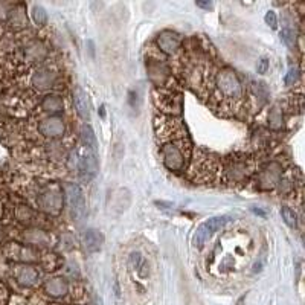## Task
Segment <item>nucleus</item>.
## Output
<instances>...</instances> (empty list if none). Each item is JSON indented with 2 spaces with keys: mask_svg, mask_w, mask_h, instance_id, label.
<instances>
[{
  "mask_svg": "<svg viewBox=\"0 0 305 305\" xmlns=\"http://www.w3.org/2000/svg\"><path fill=\"white\" fill-rule=\"evenodd\" d=\"M267 69H269V61H267V58H263L258 64V73H266Z\"/></svg>",
  "mask_w": 305,
  "mask_h": 305,
  "instance_id": "nucleus-20",
  "label": "nucleus"
},
{
  "mask_svg": "<svg viewBox=\"0 0 305 305\" xmlns=\"http://www.w3.org/2000/svg\"><path fill=\"white\" fill-rule=\"evenodd\" d=\"M43 108L46 112H60L63 108V102L57 96H47L43 102Z\"/></svg>",
  "mask_w": 305,
  "mask_h": 305,
  "instance_id": "nucleus-13",
  "label": "nucleus"
},
{
  "mask_svg": "<svg viewBox=\"0 0 305 305\" xmlns=\"http://www.w3.org/2000/svg\"><path fill=\"white\" fill-rule=\"evenodd\" d=\"M296 79H298V69H296V67H292V69L289 70V73L286 75L284 81H286L287 86H292V84H295Z\"/></svg>",
  "mask_w": 305,
  "mask_h": 305,
  "instance_id": "nucleus-18",
  "label": "nucleus"
},
{
  "mask_svg": "<svg viewBox=\"0 0 305 305\" xmlns=\"http://www.w3.org/2000/svg\"><path fill=\"white\" fill-rule=\"evenodd\" d=\"M104 244V235L96 229H89L84 235V246L87 252H98Z\"/></svg>",
  "mask_w": 305,
  "mask_h": 305,
  "instance_id": "nucleus-7",
  "label": "nucleus"
},
{
  "mask_svg": "<svg viewBox=\"0 0 305 305\" xmlns=\"http://www.w3.org/2000/svg\"><path fill=\"white\" fill-rule=\"evenodd\" d=\"M73 101L76 112L82 119H89L90 118V105H89V96L82 89H76L73 93Z\"/></svg>",
  "mask_w": 305,
  "mask_h": 305,
  "instance_id": "nucleus-6",
  "label": "nucleus"
},
{
  "mask_svg": "<svg viewBox=\"0 0 305 305\" xmlns=\"http://www.w3.org/2000/svg\"><path fill=\"white\" fill-rule=\"evenodd\" d=\"M281 40L289 46V47H293L295 46V32L292 29H283L281 31Z\"/></svg>",
  "mask_w": 305,
  "mask_h": 305,
  "instance_id": "nucleus-16",
  "label": "nucleus"
},
{
  "mask_svg": "<svg viewBox=\"0 0 305 305\" xmlns=\"http://www.w3.org/2000/svg\"><path fill=\"white\" fill-rule=\"evenodd\" d=\"M46 290L52 296H61V295L66 293L67 286H66V283L63 280H52V281H49L46 284Z\"/></svg>",
  "mask_w": 305,
  "mask_h": 305,
  "instance_id": "nucleus-12",
  "label": "nucleus"
},
{
  "mask_svg": "<svg viewBox=\"0 0 305 305\" xmlns=\"http://www.w3.org/2000/svg\"><path fill=\"white\" fill-rule=\"evenodd\" d=\"M264 20H266V23H267L269 26H272V27H273V29L276 27V24H278V17H276L275 11H267V14H266V17H264Z\"/></svg>",
  "mask_w": 305,
  "mask_h": 305,
  "instance_id": "nucleus-19",
  "label": "nucleus"
},
{
  "mask_svg": "<svg viewBox=\"0 0 305 305\" xmlns=\"http://www.w3.org/2000/svg\"><path fill=\"white\" fill-rule=\"evenodd\" d=\"M228 223V218L226 217H212L209 220H206L205 223H202L196 234H194L192 237V244L196 246V247H202L218 229H221L225 225Z\"/></svg>",
  "mask_w": 305,
  "mask_h": 305,
  "instance_id": "nucleus-1",
  "label": "nucleus"
},
{
  "mask_svg": "<svg viewBox=\"0 0 305 305\" xmlns=\"http://www.w3.org/2000/svg\"><path fill=\"white\" fill-rule=\"evenodd\" d=\"M40 131H41L44 136L57 137V136H61V134H63V131H64V124H63V121L58 119V118H52V119H47V121L41 122Z\"/></svg>",
  "mask_w": 305,
  "mask_h": 305,
  "instance_id": "nucleus-8",
  "label": "nucleus"
},
{
  "mask_svg": "<svg viewBox=\"0 0 305 305\" xmlns=\"http://www.w3.org/2000/svg\"><path fill=\"white\" fill-rule=\"evenodd\" d=\"M15 278L23 286H32L38 280V273L32 267H18L15 272Z\"/></svg>",
  "mask_w": 305,
  "mask_h": 305,
  "instance_id": "nucleus-9",
  "label": "nucleus"
},
{
  "mask_svg": "<svg viewBox=\"0 0 305 305\" xmlns=\"http://www.w3.org/2000/svg\"><path fill=\"white\" fill-rule=\"evenodd\" d=\"M34 20L37 24H44L46 23V11L41 8V6H34Z\"/></svg>",
  "mask_w": 305,
  "mask_h": 305,
  "instance_id": "nucleus-17",
  "label": "nucleus"
},
{
  "mask_svg": "<svg viewBox=\"0 0 305 305\" xmlns=\"http://www.w3.org/2000/svg\"><path fill=\"white\" fill-rule=\"evenodd\" d=\"M218 86L220 90L223 92L228 98H240L241 95V86L237 75L231 70L221 72L218 76Z\"/></svg>",
  "mask_w": 305,
  "mask_h": 305,
  "instance_id": "nucleus-4",
  "label": "nucleus"
},
{
  "mask_svg": "<svg viewBox=\"0 0 305 305\" xmlns=\"http://www.w3.org/2000/svg\"><path fill=\"white\" fill-rule=\"evenodd\" d=\"M281 215H283L284 221L289 226L296 228V225H298V215L295 214V211H292L290 208H283L281 209Z\"/></svg>",
  "mask_w": 305,
  "mask_h": 305,
  "instance_id": "nucleus-15",
  "label": "nucleus"
},
{
  "mask_svg": "<svg viewBox=\"0 0 305 305\" xmlns=\"http://www.w3.org/2000/svg\"><path fill=\"white\" fill-rule=\"evenodd\" d=\"M66 196H67L70 217L76 221L81 220L86 215V199H84V194H82L81 188L75 183L66 185Z\"/></svg>",
  "mask_w": 305,
  "mask_h": 305,
  "instance_id": "nucleus-2",
  "label": "nucleus"
},
{
  "mask_svg": "<svg viewBox=\"0 0 305 305\" xmlns=\"http://www.w3.org/2000/svg\"><path fill=\"white\" fill-rule=\"evenodd\" d=\"M197 6H200V8H206V9H211L214 5H212V2H197Z\"/></svg>",
  "mask_w": 305,
  "mask_h": 305,
  "instance_id": "nucleus-21",
  "label": "nucleus"
},
{
  "mask_svg": "<svg viewBox=\"0 0 305 305\" xmlns=\"http://www.w3.org/2000/svg\"><path fill=\"white\" fill-rule=\"evenodd\" d=\"M162 156L166 168L171 171H182L185 168V151L180 144H166L162 148Z\"/></svg>",
  "mask_w": 305,
  "mask_h": 305,
  "instance_id": "nucleus-3",
  "label": "nucleus"
},
{
  "mask_svg": "<svg viewBox=\"0 0 305 305\" xmlns=\"http://www.w3.org/2000/svg\"><path fill=\"white\" fill-rule=\"evenodd\" d=\"M98 173V162L96 154H87L79 159V176L82 180H92Z\"/></svg>",
  "mask_w": 305,
  "mask_h": 305,
  "instance_id": "nucleus-5",
  "label": "nucleus"
},
{
  "mask_svg": "<svg viewBox=\"0 0 305 305\" xmlns=\"http://www.w3.org/2000/svg\"><path fill=\"white\" fill-rule=\"evenodd\" d=\"M180 44V38L173 34V32H163L160 37H159V46L165 50V52H174Z\"/></svg>",
  "mask_w": 305,
  "mask_h": 305,
  "instance_id": "nucleus-10",
  "label": "nucleus"
},
{
  "mask_svg": "<svg viewBox=\"0 0 305 305\" xmlns=\"http://www.w3.org/2000/svg\"><path fill=\"white\" fill-rule=\"evenodd\" d=\"M81 137H82V142H84V145L93 153L96 154V150H98V142H96V136L92 130L90 125H84L81 130Z\"/></svg>",
  "mask_w": 305,
  "mask_h": 305,
  "instance_id": "nucleus-11",
  "label": "nucleus"
},
{
  "mask_svg": "<svg viewBox=\"0 0 305 305\" xmlns=\"http://www.w3.org/2000/svg\"><path fill=\"white\" fill-rule=\"evenodd\" d=\"M147 264L142 258V255L139 252H133L130 255V260H128V267L130 270H137V272H141V269H144Z\"/></svg>",
  "mask_w": 305,
  "mask_h": 305,
  "instance_id": "nucleus-14",
  "label": "nucleus"
}]
</instances>
